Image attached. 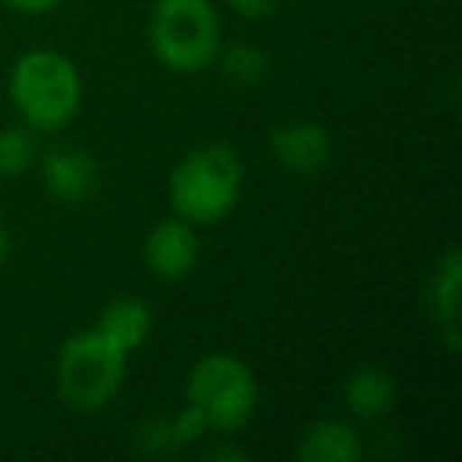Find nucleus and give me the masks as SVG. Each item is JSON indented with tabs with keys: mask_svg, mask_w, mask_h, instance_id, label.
<instances>
[{
	"mask_svg": "<svg viewBox=\"0 0 462 462\" xmlns=\"http://www.w3.org/2000/svg\"><path fill=\"white\" fill-rule=\"evenodd\" d=\"M10 98L29 130L58 134L79 115L83 77L64 51L32 48L10 70Z\"/></svg>",
	"mask_w": 462,
	"mask_h": 462,
	"instance_id": "f257e3e1",
	"label": "nucleus"
},
{
	"mask_svg": "<svg viewBox=\"0 0 462 462\" xmlns=\"http://www.w3.org/2000/svg\"><path fill=\"white\" fill-rule=\"evenodd\" d=\"M245 190V162L225 143H203L174 165L168 203L190 225H216L228 216Z\"/></svg>",
	"mask_w": 462,
	"mask_h": 462,
	"instance_id": "f03ea898",
	"label": "nucleus"
},
{
	"mask_svg": "<svg viewBox=\"0 0 462 462\" xmlns=\"http://www.w3.org/2000/svg\"><path fill=\"white\" fill-rule=\"evenodd\" d=\"M260 405L257 374L231 352H209L187 374V411L212 434H238Z\"/></svg>",
	"mask_w": 462,
	"mask_h": 462,
	"instance_id": "7ed1b4c3",
	"label": "nucleus"
},
{
	"mask_svg": "<svg viewBox=\"0 0 462 462\" xmlns=\"http://www.w3.org/2000/svg\"><path fill=\"white\" fill-rule=\"evenodd\" d=\"M149 51L171 73H203L222 51V23L212 0H155L146 23Z\"/></svg>",
	"mask_w": 462,
	"mask_h": 462,
	"instance_id": "20e7f679",
	"label": "nucleus"
},
{
	"mask_svg": "<svg viewBox=\"0 0 462 462\" xmlns=\"http://www.w3.org/2000/svg\"><path fill=\"white\" fill-rule=\"evenodd\" d=\"M124 377H127V352L96 327L73 333L60 346L54 380H58L60 399L70 409L96 411L108 405L121 393Z\"/></svg>",
	"mask_w": 462,
	"mask_h": 462,
	"instance_id": "39448f33",
	"label": "nucleus"
},
{
	"mask_svg": "<svg viewBox=\"0 0 462 462\" xmlns=\"http://www.w3.org/2000/svg\"><path fill=\"white\" fill-rule=\"evenodd\" d=\"M143 257L155 279L165 282H180L193 273L199 260V238L190 222L184 218H162L149 228L146 245H143Z\"/></svg>",
	"mask_w": 462,
	"mask_h": 462,
	"instance_id": "423d86ee",
	"label": "nucleus"
},
{
	"mask_svg": "<svg viewBox=\"0 0 462 462\" xmlns=\"http://www.w3.org/2000/svg\"><path fill=\"white\" fill-rule=\"evenodd\" d=\"M270 152L291 174H320L336 155L333 136L317 121H289L273 127Z\"/></svg>",
	"mask_w": 462,
	"mask_h": 462,
	"instance_id": "0eeeda50",
	"label": "nucleus"
},
{
	"mask_svg": "<svg viewBox=\"0 0 462 462\" xmlns=\"http://www.w3.org/2000/svg\"><path fill=\"white\" fill-rule=\"evenodd\" d=\"M42 180L54 199L86 203L102 184V171H98V162L92 159V152H86L83 146L60 143L42 155Z\"/></svg>",
	"mask_w": 462,
	"mask_h": 462,
	"instance_id": "6e6552de",
	"label": "nucleus"
},
{
	"mask_svg": "<svg viewBox=\"0 0 462 462\" xmlns=\"http://www.w3.org/2000/svg\"><path fill=\"white\" fill-rule=\"evenodd\" d=\"M342 399H346V409L355 418L377 421V418H386L396 409L399 386L390 371H383L377 365H361L342 383Z\"/></svg>",
	"mask_w": 462,
	"mask_h": 462,
	"instance_id": "1a4fd4ad",
	"label": "nucleus"
},
{
	"mask_svg": "<svg viewBox=\"0 0 462 462\" xmlns=\"http://www.w3.org/2000/svg\"><path fill=\"white\" fill-rule=\"evenodd\" d=\"M459 282H462V263H459V251L453 247V251H447L437 260L434 276L428 282L430 314H434L449 352L459 348V291H462Z\"/></svg>",
	"mask_w": 462,
	"mask_h": 462,
	"instance_id": "9d476101",
	"label": "nucleus"
},
{
	"mask_svg": "<svg viewBox=\"0 0 462 462\" xmlns=\"http://www.w3.org/2000/svg\"><path fill=\"white\" fill-rule=\"evenodd\" d=\"M361 453L358 430L342 418H317L298 437V459L304 462H355Z\"/></svg>",
	"mask_w": 462,
	"mask_h": 462,
	"instance_id": "9b49d317",
	"label": "nucleus"
},
{
	"mask_svg": "<svg viewBox=\"0 0 462 462\" xmlns=\"http://www.w3.org/2000/svg\"><path fill=\"white\" fill-rule=\"evenodd\" d=\"M152 308H149L143 298L136 295H124L115 298L102 308L96 320V329L102 336H108L117 348L124 352H136L140 346H146L149 333H152Z\"/></svg>",
	"mask_w": 462,
	"mask_h": 462,
	"instance_id": "f8f14e48",
	"label": "nucleus"
},
{
	"mask_svg": "<svg viewBox=\"0 0 462 462\" xmlns=\"http://www.w3.org/2000/svg\"><path fill=\"white\" fill-rule=\"evenodd\" d=\"M35 162H39L35 130H29L26 124L0 130V174H4V178H20Z\"/></svg>",
	"mask_w": 462,
	"mask_h": 462,
	"instance_id": "ddd939ff",
	"label": "nucleus"
},
{
	"mask_svg": "<svg viewBox=\"0 0 462 462\" xmlns=\"http://www.w3.org/2000/svg\"><path fill=\"white\" fill-rule=\"evenodd\" d=\"M225 67V77L231 79V83L238 86H257L266 79V73H270V60H266V51H260L257 45H231L228 51H218V58Z\"/></svg>",
	"mask_w": 462,
	"mask_h": 462,
	"instance_id": "4468645a",
	"label": "nucleus"
},
{
	"mask_svg": "<svg viewBox=\"0 0 462 462\" xmlns=\"http://www.w3.org/2000/svg\"><path fill=\"white\" fill-rule=\"evenodd\" d=\"M228 7L245 20H266L282 7V0H228Z\"/></svg>",
	"mask_w": 462,
	"mask_h": 462,
	"instance_id": "2eb2a0df",
	"label": "nucleus"
},
{
	"mask_svg": "<svg viewBox=\"0 0 462 462\" xmlns=\"http://www.w3.org/2000/svg\"><path fill=\"white\" fill-rule=\"evenodd\" d=\"M10 10H16V14H26V16H42V14H51V10H58L64 0H4Z\"/></svg>",
	"mask_w": 462,
	"mask_h": 462,
	"instance_id": "dca6fc26",
	"label": "nucleus"
},
{
	"mask_svg": "<svg viewBox=\"0 0 462 462\" xmlns=\"http://www.w3.org/2000/svg\"><path fill=\"white\" fill-rule=\"evenodd\" d=\"M206 459H245V453L235 449V447H218V449H209Z\"/></svg>",
	"mask_w": 462,
	"mask_h": 462,
	"instance_id": "f3484780",
	"label": "nucleus"
},
{
	"mask_svg": "<svg viewBox=\"0 0 462 462\" xmlns=\"http://www.w3.org/2000/svg\"><path fill=\"white\" fill-rule=\"evenodd\" d=\"M7 254H10V231H7V225L0 222V263L7 260Z\"/></svg>",
	"mask_w": 462,
	"mask_h": 462,
	"instance_id": "a211bd4d",
	"label": "nucleus"
}]
</instances>
